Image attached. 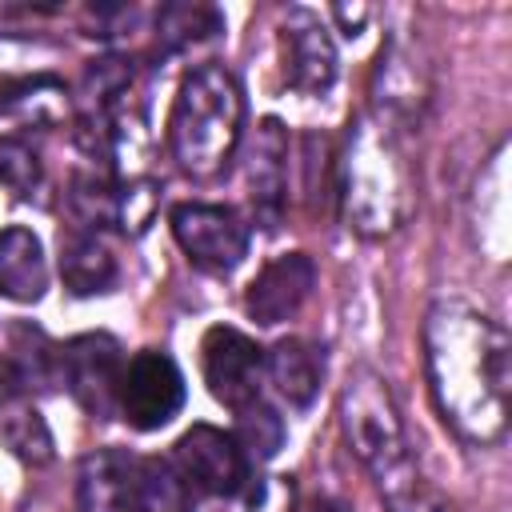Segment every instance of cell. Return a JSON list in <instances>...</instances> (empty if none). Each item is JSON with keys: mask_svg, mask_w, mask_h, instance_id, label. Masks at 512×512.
Wrapping results in <instances>:
<instances>
[{"mask_svg": "<svg viewBox=\"0 0 512 512\" xmlns=\"http://www.w3.org/2000/svg\"><path fill=\"white\" fill-rule=\"evenodd\" d=\"M120 376H124V356L108 332H84L60 348V380L68 384L72 400L96 420L120 412L116 408Z\"/></svg>", "mask_w": 512, "mask_h": 512, "instance_id": "5", "label": "cell"}, {"mask_svg": "<svg viewBox=\"0 0 512 512\" xmlns=\"http://www.w3.org/2000/svg\"><path fill=\"white\" fill-rule=\"evenodd\" d=\"M372 92H376V104H380V116H384V120H412L416 108L424 104L428 72L420 68L416 48H412L404 36H392V40L380 48ZM384 120H380V124H384Z\"/></svg>", "mask_w": 512, "mask_h": 512, "instance_id": "12", "label": "cell"}, {"mask_svg": "<svg viewBox=\"0 0 512 512\" xmlns=\"http://www.w3.org/2000/svg\"><path fill=\"white\" fill-rule=\"evenodd\" d=\"M284 168H288V136L280 120H264L256 128V144L248 156V196L260 228H276L284 212Z\"/></svg>", "mask_w": 512, "mask_h": 512, "instance_id": "13", "label": "cell"}, {"mask_svg": "<svg viewBox=\"0 0 512 512\" xmlns=\"http://www.w3.org/2000/svg\"><path fill=\"white\" fill-rule=\"evenodd\" d=\"M48 288V260L32 228L0 232V296L16 304H36Z\"/></svg>", "mask_w": 512, "mask_h": 512, "instance_id": "16", "label": "cell"}, {"mask_svg": "<svg viewBox=\"0 0 512 512\" xmlns=\"http://www.w3.org/2000/svg\"><path fill=\"white\" fill-rule=\"evenodd\" d=\"M280 68L288 88L304 96H324L336 84V44L328 24L312 8H288L280 20Z\"/></svg>", "mask_w": 512, "mask_h": 512, "instance_id": "8", "label": "cell"}, {"mask_svg": "<svg viewBox=\"0 0 512 512\" xmlns=\"http://www.w3.org/2000/svg\"><path fill=\"white\" fill-rule=\"evenodd\" d=\"M340 424H344V436L356 460L368 468L384 508L412 512L416 508V460H412L396 400L388 392V380L376 376L372 368H352L340 392Z\"/></svg>", "mask_w": 512, "mask_h": 512, "instance_id": "2", "label": "cell"}, {"mask_svg": "<svg viewBox=\"0 0 512 512\" xmlns=\"http://www.w3.org/2000/svg\"><path fill=\"white\" fill-rule=\"evenodd\" d=\"M128 464H132V456L116 452V448H104V452L84 460V472H80L84 512H120V492H124Z\"/></svg>", "mask_w": 512, "mask_h": 512, "instance_id": "19", "label": "cell"}, {"mask_svg": "<svg viewBox=\"0 0 512 512\" xmlns=\"http://www.w3.org/2000/svg\"><path fill=\"white\" fill-rule=\"evenodd\" d=\"M336 16L348 24V36H356V32H360V24L368 20V8H356V12H348L344 4H336Z\"/></svg>", "mask_w": 512, "mask_h": 512, "instance_id": "25", "label": "cell"}, {"mask_svg": "<svg viewBox=\"0 0 512 512\" xmlns=\"http://www.w3.org/2000/svg\"><path fill=\"white\" fill-rule=\"evenodd\" d=\"M220 28H224V20H220V12L208 8V4H168V8H160V20H156V32H160V40H164L172 52L216 36Z\"/></svg>", "mask_w": 512, "mask_h": 512, "instance_id": "22", "label": "cell"}, {"mask_svg": "<svg viewBox=\"0 0 512 512\" xmlns=\"http://www.w3.org/2000/svg\"><path fill=\"white\" fill-rule=\"evenodd\" d=\"M312 512H348V508H344L340 500H316V508H312Z\"/></svg>", "mask_w": 512, "mask_h": 512, "instance_id": "26", "label": "cell"}, {"mask_svg": "<svg viewBox=\"0 0 512 512\" xmlns=\"http://www.w3.org/2000/svg\"><path fill=\"white\" fill-rule=\"evenodd\" d=\"M172 236L196 268L228 272L248 252V224L228 204H176Z\"/></svg>", "mask_w": 512, "mask_h": 512, "instance_id": "6", "label": "cell"}, {"mask_svg": "<svg viewBox=\"0 0 512 512\" xmlns=\"http://www.w3.org/2000/svg\"><path fill=\"white\" fill-rule=\"evenodd\" d=\"M180 404H184V376L172 356L148 348L124 364L116 408L132 428H140V432L164 428L180 412Z\"/></svg>", "mask_w": 512, "mask_h": 512, "instance_id": "7", "label": "cell"}, {"mask_svg": "<svg viewBox=\"0 0 512 512\" xmlns=\"http://www.w3.org/2000/svg\"><path fill=\"white\" fill-rule=\"evenodd\" d=\"M8 376L20 392H44L60 380V348L32 324H12L8 332Z\"/></svg>", "mask_w": 512, "mask_h": 512, "instance_id": "18", "label": "cell"}, {"mask_svg": "<svg viewBox=\"0 0 512 512\" xmlns=\"http://www.w3.org/2000/svg\"><path fill=\"white\" fill-rule=\"evenodd\" d=\"M172 456L180 476L208 496H240V488L248 484V460L240 444L212 424H192L176 440Z\"/></svg>", "mask_w": 512, "mask_h": 512, "instance_id": "10", "label": "cell"}, {"mask_svg": "<svg viewBox=\"0 0 512 512\" xmlns=\"http://www.w3.org/2000/svg\"><path fill=\"white\" fill-rule=\"evenodd\" d=\"M232 440L240 444L244 460H272L284 444V420L264 400H252L236 412V436Z\"/></svg>", "mask_w": 512, "mask_h": 512, "instance_id": "21", "label": "cell"}, {"mask_svg": "<svg viewBox=\"0 0 512 512\" xmlns=\"http://www.w3.org/2000/svg\"><path fill=\"white\" fill-rule=\"evenodd\" d=\"M264 372L292 408H308L320 392V380H324V356L308 340L288 336V340H276L268 348Z\"/></svg>", "mask_w": 512, "mask_h": 512, "instance_id": "17", "label": "cell"}, {"mask_svg": "<svg viewBox=\"0 0 512 512\" xmlns=\"http://www.w3.org/2000/svg\"><path fill=\"white\" fill-rule=\"evenodd\" d=\"M436 512H456V508H436Z\"/></svg>", "mask_w": 512, "mask_h": 512, "instance_id": "27", "label": "cell"}, {"mask_svg": "<svg viewBox=\"0 0 512 512\" xmlns=\"http://www.w3.org/2000/svg\"><path fill=\"white\" fill-rule=\"evenodd\" d=\"M60 276L72 296H96L116 284L120 268L92 228H68L60 232Z\"/></svg>", "mask_w": 512, "mask_h": 512, "instance_id": "15", "label": "cell"}, {"mask_svg": "<svg viewBox=\"0 0 512 512\" xmlns=\"http://www.w3.org/2000/svg\"><path fill=\"white\" fill-rule=\"evenodd\" d=\"M236 512H296V480L292 476H260L252 488H240Z\"/></svg>", "mask_w": 512, "mask_h": 512, "instance_id": "24", "label": "cell"}, {"mask_svg": "<svg viewBox=\"0 0 512 512\" xmlns=\"http://www.w3.org/2000/svg\"><path fill=\"white\" fill-rule=\"evenodd\" d=\"M120 512H196L192 484L180 476L172 460L132 456L120 492Z\"/></svg>", "mask_w": 512, "mask_h": 512, "instance_id": "14", "label": "cell"}, {"mask_svg": "<svg viewBox=\"0 0 512 512\" xmlns=\"http://www.w3.org/2000/svg\"><path fill=\"white\" fill-rule=\"evenodd\" d=\"M200 364H204V384L208 392L240 412L244 404L260 400V376H264V348L256 340H248L236 328H208L204 344H200Z\"/></svg>", "mask_w": 512, "mask_h": 512, "instance_id": "9", "label": "cell"}, {"mask_svg": "<svg viewBox=\"0 0 512 512\" xmlns=\"http://www.w3.org/2000/svg\"><path fill=\"white\" fill-rule=\"evenodd\" d=\"M312 284H316L312 256L284 252L256 272V280L248 284V296H244V312L256 324H284L304 308V300L312 296Z\"/></svg>", "mask_w": 512, "mask_h": 512, "instance_id": "11", "label": "cell"}, {"mask_svg": "<svg viewBox=\"0 0 512 512\" xmlns=\"http://www.w3.org/2000/svg\"><path fill=\"white\" fill-rule=\"evenodd\" d=\"M240 128H244V96L236 76L224 64L192 68L180 80L168 116V144L176 164L196 180L224 172L240 144Z\"/></svg>", "mask_w": 512, "mask_h": 512, "instance_id": "3", "label": "cell"}, {"mask_svg": "<svg viewBox=\"0 0 512 512\" xmlns=\"http://www.w3.org/2000/svg\"><path fill=\"white\" fill-rule=\"evenodd\" d=\"M424 368L436 412L464 444H496L508 428L512 340L464 300H436L424 320Z\"/></svg>", "mask_w": 512, "mask_h": 512, "instance_id": "1", "label": "cell"}, {"mask_svg": "<svg viewBox=\"0 0 512 512\" xmlns=\"http://www.w3.org/2000/svg\"><path fill=\"white\" fill-rule=\"evenodd\" d=\"M0 112L4 116H32V120H56L64 112V84L56 76H24L16 84L0 88Z\"/></svg>", "mask_w": 512, "mask_h": 512, "instance_id": "20", "label": "cell"}, {"mask_svg": "<svg viewBox=\"0 0 512 512\" xmlns=\"http://www.w3.org/2000/svg\"><path fill=\"white\" fill-rule=\"evenodd\" d=\"M0 184L16 192L20 200L36 196L44 184V164L32 140L24 136H0Z\"/></svg>", "mask_w": 512, "mask_h": 512, "instance_id": "23", "label": "cell"}, {"mask_svg": "<svg viewBox=\"0 0 512 512\" xmlns=\"http://www.w3.org/2000/svg\"><path fill=\"white\" fill-rule=\"evenodd\" d=\"M340 196L348 220L364 236L392 232L408 212V176L392 148V136L380 120H352L348 124V152L340 168Z\"/></svg>", "mask_w": 512, "mask_h": 512, "instance_id": "4", "label": "cell"}]
</instances>
